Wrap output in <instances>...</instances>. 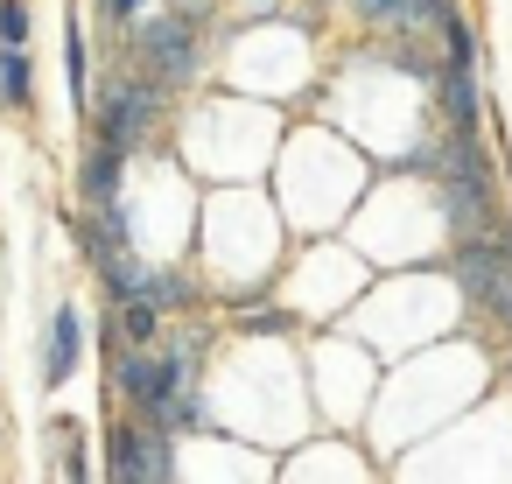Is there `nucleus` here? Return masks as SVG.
Returning a JSON list of instances; mask_svg holds the SVG:
<instances>
[{
  "label": "nucleus",
  "instance_id": "nucleus-10",
  "mask_svg": "<svg viewBox=\"0 0 512 484\" xmlns=\"http://www.w3.org/2000/svg\"><path fill=\"white\" fill-rule=\"evenodd\" d=\"M64 71H71V99L85 106L92 99V57H85V29L71 22V36H64Z\"/></svg>",
  "mask_w": 512,
  "mask_h": 484
},
{
  "label": "nucleus",
  "instance_id": "nucleus-6",
  "mask_svg": "<svg viewBox=\"0 0 512 484\" xmlns=\"http://www.w3.org/2000/svg\"><path fill=\"white\" fill-rule=\"evenodd\" d=\"M442 113H449V127L477 134V64L470 57H442Z\"/></svg>",
  "mask_w": 512,
  "mask_h": 484
},
{
  "label": "nucleus",
  "instance_id": "nucleus-12",
  "mask_svg": "<svg viewBox=\"0 0 512 484\" xmlns=\"http://www.w3.org/2000/svg\"><path fill=\"white\" fill-rule=\"evenodd\" d=\"M0 43H29V0H0Z\"/></svg>",
  "mask_w": 512,
  "mask_h": 484
},
{
  "label": "nucleus",
  "instance_id": "nucleus-4",
  "mask_svg": "<svg viewBox=\"0 0 512 484\" xmlns=\"http://www.w3.org/2000/svg\"><path fill=\"white\" fill-rule=\"evenodd\" d=\"M155 106H162V99H155V85H127V78H120V85H106V141L134 155V148H141V134H148V120H155Z\"/></svg>",
  "mask_w": 512,
  "mask_h": 484
},
{
  "label": "nucleus",
  "instance_id": "nucleus-15",
  "mask_svg": "<svg viewBox=\"0 0 512 484\" xmlns=\"http://www.w3.org/2000/svg\"><path fill=\"white\" fill-rule=\"evenodd\" d=\"M505 246H512V225H505Z\"/></svg>",
  "mask_w": 512,
  "mask_h": 484
},
{
  "label": "nucleus",
  "instance_id": "nucleus-1",
  "mask_svg": "<svg viewBox=\"0 0 512 484\" xmlns=\"http://www.w3.org/2000/svg\"><path fill=\"white\" fill-rule=\"evenodd\" d=\"M456 281L470 288L477 309L498 316V330H512V246L505 239H484V232L456 239Z\"/></svg>",
  "mask_w": 512,
  "mask_h": 484
},
{
  "label": "nucleus",
  "instance_id": "nucleus-5",
  "mask_svg": "<svg viewBox=\"0 0 512 484\" xmlns=\"http://www.w3.org/2000/svg\"><path fill=\"white\" fill-rule=\"evenodd\" d=\"M78 351H85V316L64 302V309L50 316V344H43V386H64V379L78 372Z\"/></svg>",
  "mask_w": 512,
  "mask_h": 484
},
{
  "label": "nucleus",
  "instance_id": "nucleus-9",
  "mask_svg": "<svg viewBox=\"0 0 512 484\" xmlns=\"http://www.w3.org/2000/svg\"><path fill=\"white\" fill-rule=\"evenodd\" d=\"M155 330H162V302L155 295H127L120 302V337L127 344H155Z\"/></svg>",
  "mask_w": 512,
  "mask_h": 484
},
{
  "label": "nucleus",
  "instance_id": "nucleus-14",
  "mask_svg": "<svg viewBox=\"0 0 512 484\" xmlns=\"http://www.w3.org/2000/svg\"><path fill=\"white\" fill-rule=\"evenodd\" d=\"M351 8H358L365 22H393V29L407 22V0H351Z\"/></svg>",
  "mask_w": 512,
  "mask_h": 484
},
{
  "label": "nucleus",
  "instance_id": "nucleus-7",
  "mask_svg": "<svg viewBox=\"0 0 512 484\" xmlns=\"http://www.w3.org/2000/svg\"><path fill=\"white\" fill-rule=\"evenodd\" d=\"M120 162H127V148L92 141V155H85V204H120Z\"/></svg>",
  "mask_w": 512,
  "mask_h": 484
},
{
  "label": "nucleus",
  "instance_id": "nucleus-3",
  "mask_svg": "<svg viewBox=\"0 0 512 484\" xmlns=\"http://www.w3.org/2000/svg\"><path fill=\"white\" fill-rule=\"evenodd\" d=\"M141 64L162 85H183L197 71V15H155L141 29Z\"/></svg>",
  "mask_w": 512,
  "mask_h": 484
},
{
  "label": "nucleus",
  "instance_id": "nucleus-2",
  "mask_svg": "<svg viewBox=\"0 0 512 484\" xmlns=\"http://www.w3.org/2000/svg\"><path fill=\"white\" fill-rule=\"evenodd\" d=\"M169 470H176L169 463V428H155L141 414L113 421V435H106V477H120V484H162Z\"/></svg>",
  "mask_w": 512,
  "mask_h": 484
},
{
  "label": "nucleus",
  "instance_id": "nucleus-13",
  "mask_svg": "<svg viewBox=\"0 0 512 484\" xmlns=\"http://www.w3.org/2000/svg\"><path fill=\"white\" fill-rule=\"evenodd\" d=\"M442 43H449V57H470V64H477V43H470V22H463L456 8H449V22H442Z\"/></svg>",
  "mask_w": 512,
  "mask_h": 484
},
{
  "label": "nucleus",
  "instance_id": "nucleus-11",
  "mask_svg": "<svg viewBox=\"0 0 512 484\" xmlns=\"http://www.w3.org/2000/svg\"><path fill=\"white\" fill-rule=\"evenodd\" d=\"M141 295H155L162 309H183V302H190V281H183V274H155V267H148V288H141Z\"/></svg>",
  "mask_w": 512,
  "mask_h": 484
},
{
  "label": "nucleus",
  "instance_id": "nucleus-8",
  "mask_svg": "<svg viewBox=\"0 0 512 484\" xmlns=\"http://www.w3.org/2000/svg\"><path fill=\"white\" fill-rule=\"evenodd\" d=\"M29 92H36L29 50H22V43H0V106H8V113H22V106H29Z\"/></svg>",
  "mask_w": 512,
  "mask_h": 484
}]
</instances>
